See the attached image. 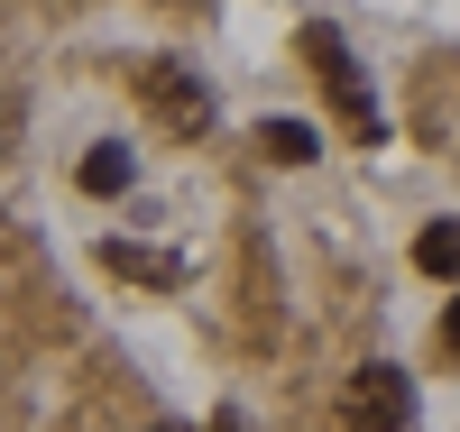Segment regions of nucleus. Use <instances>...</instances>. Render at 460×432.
<instances>
[{
	"label": "nucleus",
	"mask_w": 460,
	"mask_h": 432,
	"mask_svg": "<svg viewBox=\"0 0 460 432\" xmlns=\"http://www.w3.org/2000/svg\"><path fill=\"white\" fill-rule=\"evenodd\" d=\"M350 423H359V432H405V423H414V386H405L396 359L350 368Z\"/></svg>",
	"instance_id": "f257e3e1"
},
{
	"label": "nucleus",
	"mask_w": 460,
	"mask_h": 432,
	"mask_svg": "<svg viewBox=\"0 0 460 432\" xmlns=\"http://www.w3.org/2000/svg\"><path fill=\"white\" fill-rule=\"evenodd\" d=\"M304 47H314V65L332 74V101H341V110H350V120H359V138H377V101H368V84H359V65L341 56V37H332V28H314V37H304Z\"/></svg>",
	"instance_id": "f03ea898"
},
{
	"label": "nucleus",
	"mask_w": 460,
	"mask_h": 432,
	"mask_svg": "<svg viewBox=\"0 0 460 432\" xmlns=\"http://www.w3.org/2000/svg\"><path fill=\"white\" fill-rule=\"evenodd\" d=\"M147 101H157L175 129H203V120H212V93H194V74H184V65H147Z\"/></svg>",
	"instance_id": "7ed1b4c3"
},
{
	"label": "nucleus",
	"mask_w": 460,
	"mask_h": 432,
	"mask_svg": "<svg viewBox=\"0 0 460 432\" xmlns=\"http://www.w3.org/2000/svg\"><path fill=\"white\" fill-rule=\"evenodd\" d=\"M129 175H138V156H129L120 138H102V147L84 156V193H129Z\"/></svg>",
	"instance_id": "20e7f679"
},
{
	"label": "nucleus",
	"mask_w": 460,
	"mask_h": 432,
	"mask_svg": "<svg viewBox=\"0 0 460 432\" xmlns=\"http://www.w3.org/2000/svg\"><path fill=\"white\" fill-rule=\"evenodd\" d=\"M102 258H111V267H120V277H147V286H175V277H184V267H175L166 249H129V240H111Z\"/></svg>",
	"instance_id": "39448f33"
},
{
	"label": "nucleus",
	"mask_w": 460,
	"mask_h": 432,
	"mask_svg": "<svg viewBox=\"0 0 460 432\" xmlns=\"http://www.w3.org/2000/svg\"><path fill=\"white\" fill-rule=\"evenodd\" d=\"M258 147L277 156V166H314V156H323V147H314V129H304V120H267V129H258Z\"/></svg>",
	"instance_id": "423d86ee"
},
{
	"label": "nucleus",
	"mask_w": 460,
	"mask_h": 432,
	"mask_svg": "<svg viewBox=\"0 0 460 432\" xmlns=\"http://www.w3.org/2000/svg\"><path fill=\"white\" fill-rule=\"evenodd\" d=\"M414 267H433V277H460V221H433L424 240H414Z\"/></svg>",
	"instance_id": "0eeeda50"
},
{
	"label": "nucleus",
	"mask_w": 460,
	"mask_h": 432,
	"mask_svg": "<svg viewBox=\"0 0 460 432\" xmlns=\"http://www.w3.org/2000/svg\"><path fill=\"white\" fill-rule=\"evenodd\" d=\"M442 340H451V349H460V304H451V313H442Z\"/></svg>",
	"instance_id": "6e6552de"
},
{
	"label": "nucleus",
	"mask_w": 460,
	"mask_h": 432,
	"mask_svg": "<svg viewBox=\"0 0 460 432\" xmlns=\"http://www.w3.org/2000/svg\"><path fill=\"white\" fill-rule=\"evenodd\" d=\"M221 432H249V423H240V414H221Z\"/></svg>",
	"instance_id": "1a4fd4ad"
},
{
	"label": "nucleus",
	"mask_w": 460,
	"mask_h": 432,
	"mask_svg": "<svg viewBox=\"0 0 460 432\" xmlns=\"http://www.w3.org/2000/svg\"><path fill=\"white\" fill-rule=\"evenodd\" d=\"M0 138H10V101H0Z\"/></svg>",
	"instance_id": "9d476101"
},
{
	"label": "nucleus",
	"mask_w": 460,
	"mask_h": 432,
	"mask_svg": "<svg viewBox=\"0 0 460 432\" xmlns=\"http://www.w3.org/2000/svg\"><path fill=\"white\" fill-rule=\"evenodd\" d=\"M157 432H175V423H157Z\"/></svg>",
	"instance_id": "9b49d317"
}]
</instances>
